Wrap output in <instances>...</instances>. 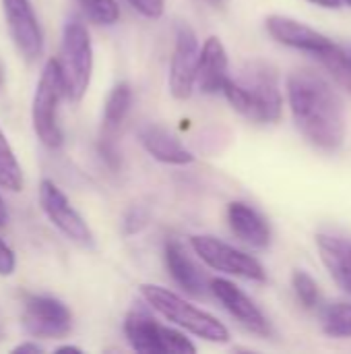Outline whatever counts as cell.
I'll use <instances>...</instances> for the list:
<instances>
[{"mask_svg":"<svg viewBox=\"0 0 351 354\" xmlns=\"http://www.w3.org/2000/svg\"><path fill=\"white\" fill-rule=\"evenodd\" d=\"M323 330L331 338H351V303H337L325 311Z\"/></svg>","mask_w":351,"mask_h":354,"instance_id":"cell-21","label":"cell"},{"mask_svg":"<svg viewBox=\"0 0 351 354\" xmlns=\"http://www.w3.org/2000/svg\"><path fill=\"white\" fill-rule=\"evenodd\" d=\"M211 6H215V8H223L225 6V0H207Z\"/></svg>","mask_w":351,"mask_h":354,"instance_id":"cell-31","label":"cell"},{"mask_svg":"<svg viewBox=\"0 0 351 354\" xmlns=\"http://www.w3.org/2000/svg\"><path fill=\"white\" fill-rule=\"evenodd\" d=\"M14 354H25V353H41V348L37 344H31V342H25V344H19L14 351Z\"/></svg>","mask_w":351,"mask_h":354,"instance_id":"cell-27","label":"cell"},{"mask_svg":"<svg viewBox=\"0 0 351 354\" xmlns=\"http://www.w3.org/2000/svg\"><path fill=\"white\" fill-rule=\"evenodd\" d=\"M39 203L50 222L66 234L70 241L79 245H91L93 234L87 226V222L81 218V214L70 205L68 197L52 183V180H41L39 183Z\"/></svg>","mask_w":351,"mask_h":354,"instance_id":"cell-10","label":"cell"},{"mask_svg":"<svg viewBox=\"0 0 351 354\" xmlns=\"http://www.w3.org/2000/svg\"><path fill=\"white\" fill-rule=\"evenodd\" d=\"M143 224H145V216L141 218V214H139V212H132V214H130V218L126 220L128 232H137Z\"/></svg>","mask_w":351,"mask_h":354,"instance_id":"cell-26","label":"cell"},{"mask_svg":"<svg viewBox=\"0 0 351 354\" xmlns=\"http://www.w3.org/2000/svg\"><path fill=\"white\" fill-rule=\"evenodd\" d=\"M209 286H211V292L215 295V299L223 305V309L242 328H246L248 332H252L257 336H271V326H269L265 313L236 284H232L230 280H223V278H215V280H211Z\"/></svg>","mask_w":351,"mask_h":354,"instance_id":"cell-12","label":"cell"},{"mask_svg":"<svg viewBox=\"0 0 351 354\" xmlns=\"http://www.w3.org/2000/svg\"><path fill=\"white\" fill-rule=\"evenodd\" d=\"M190 245L194 249V253L213 270L223 272V274H232L238 278H246V280H257V282H265L267 280V272L265 268L248 253L215 239L209 234H197L190 236Z\"/></svg>","mask_w":351,"mask_h":354,"instance_id":"cell-7","label":"cell"},{"mask_svg":"<svg viewBox=\"0 0 351 354\" xmlns=\"http://www.w3.org/2000/svg\"><path fill=\"white\" fill-rule=\"evenodd\" d=\"M317 247L331 278L351 295V239L337 234H317Z\"/></svg>","mask_w":351,"mask_h":354,"instance_id":"cell-18","label":"cell"},{"mask_svg":"<svg viewBox=\"0 0 351 354\" xmlns=\"http://www.w3.org/2000/svg\"><path fill=\"white\" fill-rule=\"evenodd\" d=\"M288 97L296 127L312 145L327 151H335L343 145V102L321 75L312 71H298L290 75Z\"/></svg>","mask_w":351,"mask_h":354,"instance_id":"cell-1","label":"cell"},{"mask_svg":"<svg viewBox=\"0 0 351 354\" xmlns=\"http://www.w3.org/2000/svg\"><path fill=\"white\" fill-rule=\"evenodd\" d=\"M124 334L128 344L143 354H194V344L184 334L159 326L147 311L132 309L124 319Z\"/></svg>","mask_w":351,"mask_h":354,"instance_id":"cell-6","label":"cell"},{"mask_svg":"<svg viewBox=\"0 0 351 354\" xmlns=\"http://www.w3.org/2000/svg\"><path fill=\"white\" fill-rule=\"evenodd\" d=\"M17 268L14 253L0 241V276H10Z\"/></svg>","mask_w":351,"mask_h":354,"instance_id":"cell-25","label":"cell"},{"mask_svg":"<svg viewBox=\"0 0 351 354\" xmlns=\"http://www.w3.org/2000/svg\"><path fill=\"white\" fill-rule=\"evenodd\" d=\"M141 145L147 149L149 156H153L157 162L163 164H174V166H184L194 160V156L163 127L145 122L137 131Z\"/></svg>","mask_w":351,"mask_h":354,"instance_id":"cell-14","label":"cell"},{"mask_svg":"<svg viewBox=\"0 0 351 354\" xmlns=\"http://www.w3.org/2000/svg\"><path fill=\"white\" fill-rule=\"evenodd\" d=\"M60 71L64 79V91L70 102H81L89 89L93 73V48L89 31L83 23L70 21L62 33Z\"/></svg>","mask_w":351,"mask_h":354,"instance_id":"cell-4","label":"cell"},{"mask_svg":"<svg viewBox=\"0 0 351 354\" xmlns=\"http://www.w3.org/2000/svg\"><path fill=\"white\" fill-rule=\"evenodd\" d=\"M23 328L35 338H62L72 328V315L52 297H29L23 305Z\"/></svg>","mask_w":351,"mask_h":354,"instance_id":"cell-8","label":"cell"},{"mask_svg":"<svg viewBox=\"0 0 351 354\" xmlns=\"http://www.w3.org/2000/svg\"><path fill=\"white\" fill-rule=\"evenodd\" d=\"M228 81V52L219 37L211 35L205 39L199 58L197 83L205 93H217Z\"/></svg>","mask_w":351,"mask_h":354,"instance_id":"cell-17","label":"cell"},{"mask_svg":"<svg viewBox=\"0 0 351 354\" xmlns=\"http://www.w3.org/2000/svg\"><path fill=\"white\" fill-rule=\"evenodd\" d=\"M199 58L201 50L197 33L192 31V27L180 25L170 64V91L176 100L190 97L199 75Z\"/></svg>","mask_w":351,"mask_h":354,"instance_id":"cell-9","label":"cell"},{"mask_svg":"<svg viewBox=\"0 0 351 354\" xmlns=\"http://www.w3.org/2000/svg\"><path fill=\"white\" fill-rule=\"evenodd\" d=\"M56 353H81V348H77V346H60V348H56Z\"/></svg>","mask_w":351,"mask_h":354,"instance_id":"cell-30","label":"cell"},{"mask_svg":"<svg viewBox=\"0 0 351 354\" xmlns=\"http://www.w3.org/2000/svg\"><path fill=\"white\" fill-rule=\"evenodd\" d=\"M143 17H149V19H157L161 17L163 12V6H166V0H128Z\"/></svg>","mask_w":351,"mask_h":354,"instance_id":"cell-24","label":"cell"},{"mask_svg":"<svg viewBox=\"0 0 351 354\" xmlns=\"http://www.w3.org/2000/svg\"><path fill=\"white\" fill-rule=\"evenodd\" d=\"M221 91L234 110L254 122H277L281 118L283 97L277 75L261 60L248 62L240 79L228 77Z\"/></svg>","mask_w":351,"mask_h":354,"instance_id":"cell-2","label":"cell"},{"mask_svg":"<svg viewBox=\"0 0 351 354\" xmlns=\"http://www.w3.org/2000/svg\"><path fill=\"white\" fill-rule=\"evenodd\" d=\"M343 2H345V4H350V6H351V0H343Z\"/></svg>","mask_w":351,"mask_h":354,"instance_id":"cell-32","label":"cell"},{"mask_svg":"<svg viewBox=\"0 0 351 354\" xmlns=\"http://www.w3.org/2000/svg\"><path fill=\"white\" fill-rule=\"evenodd\" d=\"M292 286L294 292L298 297V301L306 307V309H317L321 305V288L314 282V278L304 272V270H296L292 276Z\"/></svg>","mask_w":351,"mask_h":354,"instance_id":"cell-23","label":"cell"},{"mask_svg":"<svg viewBox=\"0 0 351 354\" xmlns=\"http://www.w3.org/2000/svg\"><path fill=\"white\" fill-rule=\"evenodd\" d=\"M141 295L159 315H163L168 322L176 324L178 328H184L186 332H190L207 342H228L230 340V332L221 322H217L207 311H201L199 307L190 305L176 292L161 288V286L143 284Z\"/></svg>","mask_w":351,"mask_h":354,"instance_id":"cell-3","label":"cell"},{"mask_svg":"<svg viewBox=\"0 0 351 354\" xmlns=\"http://www.w3.org/2000/svg\"><path fill=\"white\" fill-rule=\"evenodd\" d=\"M312 4H319V6H325V8H337L341 0H308Z\"/></svg>","mask_w":351,"mask_h":354,"instance_id":"cell-28","label":"cell"},{"mask_svg":"<svg viewBox=\"0 0 351 354\" xmlns=\"http://www.w3.org/2000/svg\"><path fill=\"white\" fill-rule=\"evenodd\" d=\"M163 259H166V268L170 270V276L184 292H188L190 297H201L205 292V288H207L205 276L201 274L197 263L190 259V255L186 253V249L180 241L170 239L166 243Z\"/></svg>","mask_w":351,"mask_h":354,"instance_id":"cell-15","label":"cell"},{"mask_svg":"<svg viewBox=\"0 0 351 354\" xmlns=\"http://www.w3.org/2000/svg\"><path fill=\"white\" fill-rule=\"evenodd\" d=\"M0 187L12 193H19L23 189V172L14 158V151L10 149L4 133L0 131Z\"/></svg>","mask_w":351,"mask_h":354,"instance_id":"cell-20","label":"cell"},{"mask_svg":"<svg viewBox=\"0 0 351 354\" xmlns=\"http://www.w3.org/2000/svg\"><path fill=\"white\" fill-rule=\"evenodd\" d=\"M4 224H6V207H4V201L0 197V226H4Z\"/></svg>","mask_w":351,"mask_h":354,"instance_id":"cell-29","label":"cell"},{"mask_svg":"<svg viewBox=\"0 0 351 354\" xmlns=\"http://www.w3.org/2000/svg\"><path fill=\"white\" fill-rule=\"evenodd\" d=\"M64 91V79L58 60H48L37 81L35 97H33V129L37 139L48 147H60L62 131L58 127V104Z\"/></svg>","mask_w":351,"mask_h":354,"instance_id":"cell-5","label":"cell"},{"mask_svg":"<svg viewBox=\"0 0 351 354\" xmlns=\"http://www.w3.org/2000/svg\"><path fill=\"white\" fill-rule=\"evenodd\" d=\"M228 222H230V228L232 232L248 243L250 247H257V249H265L269 247L271 243V230H269V224L265 222V218L254 209L250 207L248 203H242V201H232L228 205Z\"/></svg>","mask_w":351,"mask_h":354,"instance_id":"cell-16","label":"cell"},{"mask_svg":"<svg viewBox=\"0 0 351 354\" xmlns=\"http://www.w3.org/2000/svg\"><path fill=\"white\" fill-rule=\"evenodd\" d=\"M267 31L279 44L308 52L319 60H323L337 46L333 39H329L321 31L296 21L292 17H283V15H271L267 19Z\"/></svg>","mask_w":351,"mask_h":354,"instance_id":"cell-11","label":"cell"},{"mask_svg":"<svg viewBox=\"0 0 351 354\" xmlns=\"http://www.w3.org/2000/svg\"><path fill=\"white\" fill-rule=\"evenodd\" d=\"M130 102H132V91L128 83H118L108 100H106V110H103V127L106 131H114L122 124V120L126 118L128 110H130Z\"/></svg>","mask_w":351,"mask_h":354,"instance_id":"cell-19","label":"cell"},{"mask_svg":"<svg viewBox=\"0 0 351 354\" xmlns=\"http://www.w3.org/2000/svg\"><path fill=\"white\" fill-rule=\"evenodd\" d=\"M348 50H350V54H351V46H350V48H348Z\"/></svg>","mask_w":351,"mask_h":354,"instance_id":"cell-33","label":"cell"},{"mask_svg":"<svg viewBox=\"0 0 351 354\" xmlns=\"http://www.w3.org/2000/svg\"><path fill=\"white\" fill-rule=\"evenodd\" d=\"M74 2L97 25H114L120 19V6L116 0H74Z\"/></svg>","mask_w":351,"mask_h":354,"instance_id":"cell-22","label":"cell"},{"mask_svg":"<svg viewBox=\"0 0 351 354\" xmlns=\"http://www.w3.org/2000/svg\"><path fill=\"white\" fill-rule=\"evenodd\" d=\"M2 8H4L8 31L17 48L27 58L39 56L41 46H43V35H41V27L37 23L31 2L29 0H2Z\"/></svg>","mask_w":351,"mask_h":354,"instance_id":"cell-13","label":"cell"}]
</instances>
